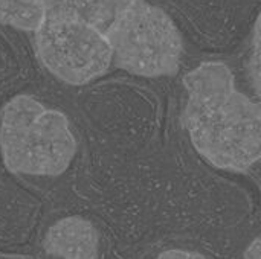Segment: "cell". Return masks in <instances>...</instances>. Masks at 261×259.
I'll return each mask as SVG.
<instances>
[{
    "instance_id": "obj_8",
    "label": "cell",
    "mask_w": 261,
    "mask_h": 259,
    "mask_svg": "<svg viewBox=\"0 0 261 259\" xmlns=\"http://www.w3.org/2000/svg\"><path fill=\"white\" fill-rule=\"evenodd\" d=\"M249 73L252 79V85L261 98V12L257 18L254 35H252V47H251V60H249Z\"/></svg>"
},
{
    "instance_id": "obj_3",
    "label": "cell",
    "mask_w": 261,
    "mask_h": 259,
    "mask_svg": "<svg viewBox=\"0 0 261 259\" xmlns=\"http://www.w3.org/2000/svg\"><path fill=\"white\" fill-rule=\"evenodd\" d=\"M116 67L145 78L177 72L184 41L179 29L161 8L135 0L106 34Z\"/></svg>"
},
{
    "instance_id": "obj_5",
    "label": "cell",
    "mask_w": 261,
    "mask_h": 259,
    "mask_svg": "<svg viewBox=\"0 0 261 259\" xmlns=\"http://www.w3.org/2000/svg\"><path fill=\"white\" fill-rule=\"evenodd\" d=\"M44 250L63 259H96L98 232L83 217H66L49 227Z\"/></svg>"
},
{
    "instance_id": "obj_4",
    "label": "cell",
    "mask_w": 261,
    "mask_h": 259,
    "mask_svg": "<svg viewBox=\"0 0 261 259\" xmlns=\"http://www.w3.org/2000/svg\"><path fill=\"white\" fill-rule=\"evenodd\" d=\"M35 50L41 64L70 85H83L102 76L113 63L107 35L67 17L46 18L35 32Z\"/></svg>"
},
{
    "instance_id": "obj_1",
    "label": "cell",
    "mask_w": 261,
    "mask_h": 259,
    "mask_svg": "<svg viewBox=\"0 0 261 259\" xmlns=\"http://www.w3.org/2000/svg\"><path fill=\"white\" fill-rule=\"evenodd\" d=\"M184 125L202 157L236 172L261 160V102L237 90L226 64H200L184 76Z\"/></svg>"
},
{
    "instance_id": "obj_7",
    "label": "cell",
    "mask_w": 261,
    "mask_h": 259,
    "mask_svg": "<svg viewBox=\"0 0 261 259\" xmlns=\"http://www.w3.org/2000/svg\"><path fill=\"white\" fill-rule=\"evenodd\" d=\"M47 18L44 0H0V23L20 31L38 32Z\"/></svg>"
},
{
    "instance_id": "obj_2",
    "label": "cell",
    "mask_w": 261,
    "mask_h": 259,
    "mask_svg": "<svg viewBox=\"0 0 261 259\" xmlns=\"http://www.w3.org/2000/svg\"><path fill=\"white\" fill-rule=\"evenodd\" d=\"M0 153L11 172L55 177L70 166L76 140L64 113L18 95L2 110Z\"/></svg>"
},
{
    "instance_id": "obj_9",
    "label": "cell",
    "mask_w": 261,
    "mask_h": 259,
    "mask_svg": "<svg viewBox=\"0 0 261 259\" xmlns=\"http://www.w3.org/2000/svg\"><path fill=\"white\" fill-rule=\"evenodd\" d=\"M158 259H205V256H202L200 253H196V252L173 249V250H167V252L161 253Z\"/></svg>"
},
{
    "instance_id": "obj_6",
    "label": "cell",
    "mask_w": 261,
    "mask_h": 259,
    "mask_svg": "<svg viewBox=\"0 0 261 259\" xmlns=\"http://www.w3.org/2000/svg\"><path fill=\"white\" fill-rule=\"evenodd\" d=\"M44 3L47 17L73 18L107 34L135 0H44Z\"/></svg>"
},
{
    "instance_id": "obj_10",
    "label": "cell",
    "mask_w": 261,
    "mask_h": 259,
    "mask_svg": "<svg viewBox=\"0 0 261 259\" xmlns=\"http://www.w3.org/2000/svg\"><path fill=\"white\" fill-rule=\"evenodd\" d=\"M245 259H261V237L249 244L245 252Z\"/></svg>"
}]
</instances>
